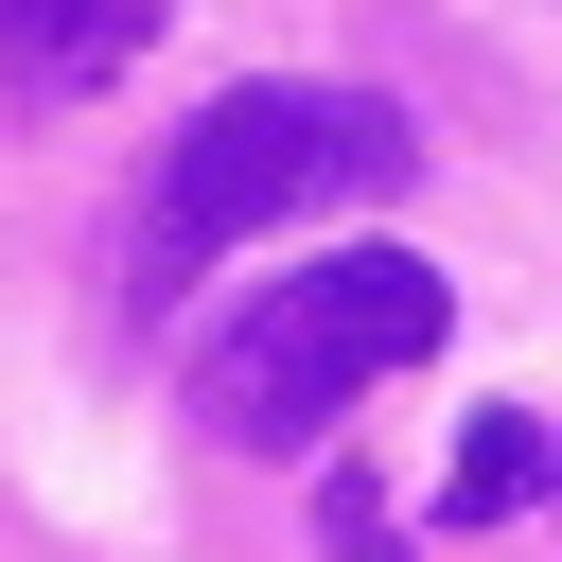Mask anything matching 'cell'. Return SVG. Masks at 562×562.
Segmentation results:
<instances>
[{"label":"cell","mask_w":562,"mask_h":562,"mask_svg":"<svg viewBox=\"0 0 562 562\" xmlns=\"http://www.w3.org/2000/svg\"><path fill=\"white\" fill-rule=\"evenodd\" d=\"M422 176V123L386 105V88H211L176 140H158V176H140V228H123V299H176V281H211L228 246H263V228H316V211H369V193H404Z\"/></svg>","instance_id":"obj_1"},{"label":"cell","mask_w":562,"mask_h":562,"mask_svg":"<svg viewBox=\"0 0 562 562\" xmlns=\"http://www.w3.org/2000/svg\"><path fill=\"white\" fill-rule=\"evenodd\" d=\"M316 544H334V562H386V492H369V474H316Z\"/></svg>","instance_id":"obj_5"},{"label":"cell","mask_w":562,"mask_h":562,"mask_svg":"<svg viewBox=\"0 0 562 562\" xmlns=\"http://www.w3.org/2000/svg\"><path fill=\"white\" fill-rule=\"evenodd\" d=\"M544 492H562V422L492 404V422L457 439V474H439V527H509V509H544Z\"/></svg>","instance_id":"obj_4"},{"label":"cell","mask_w":562,"mask_h":562,"mask_svg":"<svg viewBox=\"0 0 562 562\" xmlns=\"http://www.w3.org/2000/svg\"><path fill=\"white\" fill-rule=\"evenodd\" d=\"M158 18H176V0H0V70H18L35 105H88L105 70H140Z\"/></svg>","instance_id":"obj_3"},{"label":"cell","mask_w":562,"mask_h":562,"mask_svg":"<svg viewBox=\"0 0 562 562\" xmlns=\"http://www.w3.org/2000/svg\"><path fill=\"white\" fill-rule=\"evenodd\" d=\"M457 334V281L422 263V246H334V263H281L211 351H193V422L228 439V457H281V439H316L334 404H369L386 369H422Z\"/></svg>","instance_id":"obj_2"}]
</instances>
